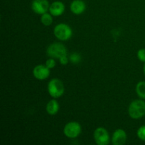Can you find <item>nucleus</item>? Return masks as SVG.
Here are the masks:
<instances>
[{
    "label": "nucleus",
    "mask_w": 145,
    "mask_h": 145,
    "mask_svg": "<svg viewBox=\"0 0 145 145\" xmlns=\"http://www.w3.org/2000/svg\"><path fill=\"white\" fill-rule=\"evenodd\" d=\"M129 116L131 118L140 119L145 116V101L143 100L133 101L128 108Z\"/></svg>",
    "instance_id": "1"
},
{
    "label": "nucleus",
    "mask_w": 145,
    "mask_h": 145,
    "mask_svg": "<svg viewBox=\"0 0 145 145\" xmlns=\"http://www.w3.org/2000/svg\"><path fill=\"white\" fill-rule=\"evenodd\" d=\"M48 91L52 98L57 99L63 95L65 92V86L61 80L58 79H52L48 83Z\"/></svg>",
    "instance_id": "2"
},
{
    "label": "nucleus",
    "mask_w": 145,
    "mask_h": 145,
    "mask_svg": "<svg viewBox=\"0 0 145 145\" xmlns=\"http://www.w3.org/2000/svg\"><path fill=\"white\" fill-rule=\"evenodd\" d=\"M47 55L52 58L60 59L62 57L67 55V50L63 44L60 42H54L48 46Z\"/></svg>",
    "instance_id": "3"
},
{
    "label": "nucleus",
    "mask_w": 145,
    "mask_h": 145,
    "mask_svg": "<svg viewBox=\"0 0 145 145\" xmlns=\"http://www.w3.org/2000/svg\"><path fill=\"white\" fill-rule=\"evenodd\" d=\"M54 35L59 40L66 41L72 36V30L66 24H59L54 28Z\"/></svg>",
    "instance_id": "4"
},
{
    "label": "nucleus",
    "mask_w": 145,
    "mask_h": 145,
    "mask_svg": "<svg viewBox=\"0 0 145 145\" xmlns=\"http://www.w3.org/2000/svg\"><path fill=\"white\" fill-rule=\"evenodd\" d=\"M81 132H82V127L77 122H69L67 123L64 127V134L68 138H76L81 134Z\"/></svg>",
    "instance_id": "5"
},
{
    "label": "nucleus",
    "mask_w": 145,
    "mask_h": 145,
    "mask_svg": "<svg viewBox=\"0 0 145 145\" xmlns=\"http://www.w3.org/2000/svg\"><path fill=\"white\" fill-rule=\"evenodd\" d=\"M93 137L96 143L99 145H107L110 142V136L104 127H98L95 130Z\"/></svg>",
    "instance_id": "6"
},
{
    "label": "nucleus",
    "mask_w": 145,
    "mask_h": 145,
    "mask_svg": "<svg viewBox=\"0 0 145 145\" xmlns=\"http://www.w3.org/2000/svg\"><path fill=\"white\" fill-rule=\"evenodd\" d=\"M50 4L48 0H33L31 4V8L37 14H42L47 13L49 10Z\"/></svg>",
    "instance_id": "7"
},
{
    "label": "nucleus",
    "mask_w": 145,
    "mask_h": 145,
    "mask_svg": "<svg viewBox=\"0 0 145 145\" xmlns=\"http://www.w3.org/2000/svg\"><path fill=\"white\" fill-rule=\"evenodd\" d=\"M33 74L35 79L38 80H44L49 77L50 74V69L44 65H38L34 67Z\"/></svg>",
    "instance_id": "8"
},
{
    "label": "nucleus",
    "mask_w": 145,
    "mask_h": 145,
    "mask_svg": "<svg viewBox=\"0 0 145 145\" xmlns=\"http://www.w3.org/2000/svg\"><path fill=\"white\" fill-rule=\"evenodd\" d=\"M127 134L122 129H118L114 132L112 137V143L114 145H123L126 142Z\"/></svg>",
    "instance_id": "9"
},
{
    "label": "nucleus",
    "mask_w": 145,
    "mask_h": 145,
    "mask_svg": "<svg viewBox=\"0 0 145 145\" xmlns=\"http://www.w3.org/2000/svg\"><path fill=\"white\" fill-rule=\"evenodd\" d=\"M65 10V6L62 1H54L50 6L49 11L53 16H59L62 15Z\"/></svg>",
    "instance_id": "10"
},
{
    "label": "nucleus",
    "mask_w": 145,
    "mask_h": 145,
    "mask_svg": "<svg viewBox=\"0 0 145 145\" xmlns=\"http://www.w3.org/2000/svg\"><path fill=\"white\" fill-rule=\"evenodd\" d=\"M86 4L82 0H74L70 4V10L73 14L79 15L84 12Z\"/></svg>",
    "instance_id": "11"
},
{
    "label": "nucleus",
    "mask_w": 145,
    "mask_h": 145,
    "mask_svg": "<svg viewBox=\"0 0 145 145\" xmlns=\"http://www.w3.org/2000/svg\"><path fill=\"white\" fill-rule=\"evenodd\" d=\"M59 106L58 102L55 99L50 100L46 105V111L49 115L53 116L57 113Z\"/></svg>",
    "instance_id": "12"
},
{
    "label": "nucleus",
    "mask_w": 145,
    "mask_h": 145,
    "mask_svg": "<svg viewBox=\"0 0 145 145\" xmlns=\"http://www.w3.org/2000/svg\"><path fill=\"white\" fill-rule=\"evenodd\" d=\"M136 93L137 96L142 99H145V82L142 81L136 85Z\"/></svg>",
    "instance_id": "13"
},
{
    "label": "nucleus",
    "mask_w": 145,
    "mask_h": 145,
    "mask_svg": "<svg viewBox=\"0 0 145 145\" xmlns=\"http://www.w3.org/2000/svg\"><path fill=\"white\" fill-rule=\"evenodd\" d=\"M51 14H48V13H45V14H42L40 18L41 23L43 24L45 26H49L52 24V16Z\"/></svg>",
    "instance_id": "14"
},
{
    "label": "nucleus",
    "mask_w": 145,
    "mask_h": 145,
    "mask_svg": "<svg viewBox=\"0 0 145 145\" xmlns=\"http://www.w3.org/2000/svg\"><path fill=\"white\" fill-rule=\"evenodd\" d=\"M69 61L74 64H78L82 61V57L79 53L73 52L69 56Z\"/></svg>",
    "instance_id": "15"
},
{
    "label": "nucleus",
    "mask_w": 145,
    "mask_h": 145,
    "mask_svg": "<svg viewBox=\"0 0 145 145\" xmlns=\"http://www.w3.org/2000/svg\"><path fill=\"white\" fill-rule=\"evenodd\" d=\"M137 137L142 141L145 142V125H142L138 129L137 132Z\"/></svg>",
    "instance_id": "16"
},
{
    "label": "nucleus",
    "mask_w": 145,
    "mask_h": 145,
    "mask_svg": "<svg viewBox=\"0 0 145 145\" xmlns=\"http://www.w3.org/2000/svg\"><path fill=\"white\" fill-rule=\"evenodd\" d=\"M137 57H138L139 60L142 62H144L145 63V49L144 48H142V49L139 50L137 52Z\"/></svg>",
    "instance_id": "17"
},
{
    "label": "nucleus",
    "mask_w": 145,
    "mask_h": 145,
    "mask_svg": "<svg viewBox=\"0 0 145 145\" xmlns=\"http://www.w3.org/2000/svg\"><path fill=\"white\" fill-rule=\"evenodd\" d=\"M55 65H56V62H55V60L54 59V58H52V57L48 59V60L46 61V62H45V65H46L50 69L55 67Z\"/></svg>",
    "instance_id": "18"
},
{
    "label": "nucleus",
    "mask_w": 145,
    "mask_h": 145,
    "mask_svg": "<svg viewBox=\"0 0 145 145\" xmlns=\"http://www.w3.org/2000/svg\"><path fill=\"white\" fill-rule=\"evenodd\" d=\"M59 59V62H60L61 65H66L68 63V62H69V59H68L67 58V55L62 57Z\"/></svg>",
    "instance_id": "19"
},
{
    "label": "nucleus",
    "mask_w": 145,
    "mask_h": 145,
    "mask_svg": "<svg viewBox=\"0 0 145 145\" xmlns=\"http://www.w3.org/2000/svg\"><path fill=\"white\" fill-rule=\"evenodd\" d=\"M143 71H144V76H145V64H144V68H143Z\"/></svg>",
    "instance_id": "20"
}]
</instances>
